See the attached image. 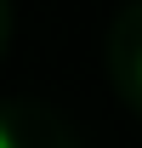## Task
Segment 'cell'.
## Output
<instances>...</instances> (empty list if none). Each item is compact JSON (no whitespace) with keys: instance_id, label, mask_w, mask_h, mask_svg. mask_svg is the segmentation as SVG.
Wrapping results in <instances>:
<instances>
[{"instance_id":"obj_1","label":"cell","mask_w":142,"mask_h":148,"mask_svg":"<svg viewBox=\"0 0 142 148\" xmlns=\"http://www.w3.org/2000/svg\"><path fill=\"white\" fill-rule=\"evenodd\" d=\"M0 148H17V137H12V131H6V125H0Z\"/></svg>"}]
</instances>
